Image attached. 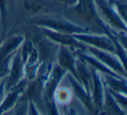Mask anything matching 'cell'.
<instances>
[{
  "label": "cell",
  "instance_id": "obj_7",
  "mask_svg": "<svg viewBox=\"0 0 127 115\" xmlns=\"http://www.w3.org/2000/svg\"><path fill=\"white\" fill-rule=\"evenodd\" d=\"M40 30L43 36L47 38L49 40L57 44L58 45L66 46L73 51H86L87 46L83 43L79 42L71 34L55 32V31H51L47 28H43V27H40Z\"/></svg>",
  "mask_w": 127,
  "mask_h": 115
},
{
  "label": "cell",
  "instance_id": "obj_4",
  "mask_svg": "<svg viewBox=\"0 0 127 115\" xmlns=\"http://www.w3.org/2000/svg\"><path fill=\"white\" fill-rule=\"evenodd\" d=\"M20 52L24 62L25 79L31 81L36 77L41 65L38 52L33 42L26 39L20 46Z\"/></svg>",
  "mask_w": 127,
  "mask_h": 115
},
{
  "label": "cell",
  "instance_id": "obj_2",
  "mask_svg": "<svg viewBox=\"0 0 127 115\" xmlns=\"http://www.w3.org/2000/svg\"><path fill=\"white\" fill-rule=\"evenodd\" d=\"M94 2L100 18L110 28L126 33V21L119 15L111 0H94Z\"/></svg>",
  "mask_w": 127,
  "mask_h": 115
},
{
  "label": "cell",
  "instance_id": "obj_18",
  "mask_svg": "<svg viewBox=\"0 0 127 115\" xmlns=\"http://www.w3.org/2000/svg\"><path fill=\"white\" fill-rule=\"evenodd\" d=\"M72 99V91L67 87L58 86L55 91L53 99L58 106L65 107L70 104Z\"/></svg>",
  "mask_w": 127,
  "mask_h": 115
},
{
  "label": "cell",
  "instance_id": "obj_22",
  "mask_svg": "<svg viewBox=\"0 0 127 115\" xmlns=\"http://www.w3.org/2000/svg\"><path fill=\"white\" fill-rule=\"evenodd\" d=\"M44 109L47 115H61L59 108L54 99L50 101H45L44 103Z\"/></svg>",
  "mask_w": 127,
  "mask_h": 115
},
{
  "label": "cell",
  "instance_id": "obj_17",
  "mask_svg": "<svg viewBox=\"0 0 127 115\" xmlns=\"http://www.w3.org/2000/svg\"><path fill=\"white\" fill-rule=\"evenodd\" d=\"M102 78L104 87L106 89L126 94V78L111 76L107 74H102Z\"/></svg>",
  "mask_w": 127,
  "mask_h": 115
},
{
  "label": "cell",
  "instance_id": "obj_10",
  "mask_svg": "<svg viewBox=\"0 0 127 115\" xmlns=\"http://www.w3.org/2000/svg\"><path fill=\"white\" fill-rule=\"evenodd\" d=\"M76 52L73 50L66 47V46H58V52L56 56L57 65L59 66L67 73L72 75L77 79L76 73V61H77Z\"/></svg>",
  "mask_w": 127,
  "mask_h": 115
},
{
  "label": "cell",
  "instance_id": "obj_14",
  "mask_svg": "<svg viewBox=\"0 0 127 115\" xmlns=\"http://www.w3.org/2000/svg\"><path fill=\"white\" fill-rule=\"evenodd\" d=\"M92 77V98L93 101L94 107H95V115L101 111V108L104 104V92H105V87H104V82H103L102 74L94 68L91 67Z\"/></svg>",
  "mask_w": 127,
  "mask_h": 115
},
{
  "label": "cell",
  "instance_id": "obj_19",
  "mask_svg": "<svg viewBox=\"0 0 127 115\" xmlns=\"http://www.w3.org/2000/svg\"><path fill=\"white\" fill-rule=\"evenodd\" d=\"M24 11L29 15H36L47 7L46 0H22Z\"/></svg>",
  "mask_w": 127,
  "mask_h": 115
},
{
  "label": "cell",
  "instance_id": "obj_26",
  "mask_svg": "<svg viewBox=\"0 0 127 115\" xmlns=\"http://www.w3.org/2000/svg\"><path fill=\"white\" fill-rule=\"evenodd\" d=\"M64 110L65 111H64V115H78L76 110L72 107H67V106H65Z\"/></svg>",
  "mask_w": 127,
  "mask_h": 115
},
{
  "label": "cell",
  "instance_id": "obj_21",
  "mask_svg": "<svg viewBox=\"0 0 127 115\" xmlns=\"http://www.w3.org/2000/svg\"><path fill=\"white\" fill-rule=\"evenodd\" d=\"M108 90V89H107ZM108 92L111 93V95L112 96V98L114 99V100L117 102V104L124 110L126 112L127 109V99H126V94L121 93V92H113V91L108 90Z\"/></svg>",
  "mask_w": 127,
  "mask_h": 115
},
{
  "label": "cell",
  "instance_id": "obj_1",
  "mask_svg": "<svg viewBox=\"0 0 127 115\" xmlns=\"http://www.w3.org/2000/svg\"><path fill=\"white\" fill-rule=\"evenodd\" d=\"M32 23L39 28L43 27L55 32L71 34V35L90 32V30L87 27H83L63 17L56 16V15H44L38 17Z\"/></svg>",
  "mask_w": 127,
  "mask_h": 115
},
{
  "label": "cell",
  "instance_id": "obj_8",
  "mask_svg": "<svg viewBox=\"0 0 127 115\" xmlns=\"http://www.w3.org/2000/svg\"><path fill=\"white\" fill-rule=\"evenodd\" d=\"M75 38L79 42L83 43L86 46L97 48V49L104 50V51H109V52L115 54V48L112 41L109 37L105 34H97V33H80L74 34Z\"/></svg>",
  "mask_w": 127,
  "mask_h": 115
},
{
  "label": "cell",
  "instance_id": "obj_20",
  "mask_svg": "<svg viewBox=\"0 0 127 115\" xmlns=\"http://www.w3.org/2000/svg\"><path fill=\"white\" fill-rule=\"evenodd\" d=\"M11 0H0V19L2 20L4 32L6 29Z\"/></svg>",
  "mask_w": 127,
  "mask_h": 115
},
{
  "label": "cell",
  "instance_id": "obj_11",
  "mask_svg": "<svg viewBox=\"0 0 127 115\" xmlns=\"http://www.w3.org/2000/svg\"><path fill=\"white\" fill-rule=\"evenodd\" d=\"M27 83L28 81L25 78L16 86L6 92L4 99L0 103V115L5 114L13 108H15L26 88Z\"/></svg>",
  "mask_w": 127,
  "mask_h": 115
},
{
  "label": "cell",
  "instance_id": "obj_9",
  "mask_svg": "<svg viewBox=\"0 0 127 115\" xmlns=\"http://www.w3.org/2000/svg\"><path fill=\"white\" fill-rule=\"evenodd\" d=\"M25 78V67L24 62L20 52V47L16 51L15 54L13 55L11 63V68L8 73L7 77L5 78V89L6 92L10 89L16 86L19 84L22 80Z\"/></svg>",
  "mask_w": 127,
  "mask_h": 115
},
{
  "label": "cell",
  "instance_id": "obj_15",
  "mask_svg": "<svg viewBox=\"0 0 127 115\" xmlns=\"http://www.w3.org/2000/svg\"><path fill=\"white\" fill-rule=\"evenodd\" d=\"M76 73L77 80H78L79 83L85 87V90L89 93H91L92 86V77L91 68L79 57L77 58L76 61Z\"/></svg>",
  "mask_w": 127,
  "mask_h": 115
},
{
  "label": "cell",
  "instance_id": "obj_6",
  "mask_svg": "<svg viewBox=\"0 0 127 115\" xmlns=\"http://www.w3.org/2000/svg\"><path fill=\"white\" fill-rule=\"evenodd\" d=\"M86 51L93 57H95L96 59H98L99 61H101L103 64L105 65L108 68H110L115 73H117L119 76L126 78L125 66L122 64V62L116 56V54L104 51V50L91 47V46H87Z\"/></svg>",
  "mask_w": 127,
  "mask_h": 115
},
{
  "label": "cell",
  "instance_id": "obj_13",
  "mask_svg": "<svg viewBox=\"0 0 127 115\" xmlns=\"http://www.w3.org/2000/svg\"><path fill=\"white\" fill-rule=\"evenodd\" d=\"M68 78V81L70 82V85L71 86V91L72 93L77 97V99L80 101L84 107L87 110L91 115H95V107H94L93 101H92V98L91 93H89L85 87L79 83L78 80H77L70 73H66L65 75Z\"/></svg>",
  "mask_w": 127,
  "mask_h": 115
},
{
  "label": "cell",
  "instance_id": "obj_24",
  "mask_svg": "<svg viewBox=\"0 0 127 115\" xmlns=\"http://www.w3.org/2000/svg\"><path fill=\"white\" fill-rule=\"evenodd\" d=\"M27 115H43L41 111L32 102H28Z\"/></svg>",
  "mask_w": 127,
  "mask_h": 115
},
{
  "label": "cell",
  "instance_id": "obj_5",
  "mask_svg": "<svg viewBox=\"0 0 127 115\" xmlns=\"http://www.w3.org/2000/svg\"><path fill=\"white\" fill-rule=\"evenodd\" d=\"M77 17L89 23L99 27V24L103 21L97 12L94 0H77L76 4L71 7Z\"/></svg>",
  "mask_w": 127,
  "mask_h": 115
},
{
  "label": "cell",
  "instance_id": "obj_3",
  "mask_svg": "<svg viewBox=\"0 0 127 115\" xmlns=\"http://www.w3.org/2000/svg\"><path fill=\"white\" fill-rule=\"evenodd\" d=\"M25 40V38L23 35L15 34L0 44V80L7 77L13 55Z\"/></svg>",
  "mask_w": 127,
  "mask_h": 115
},
{
  "label": "cell",
  "instance_id": "obj_16",
  "mask_svg": "<svg viewBox=\"0 0 127 115\" xmlns=\"http://www.w3.org/2000/svg\"><path fill=\"white\" fill-rule=\"evenodd\" d=\"M97 115H127L126 112L124 111L114 100L108 90L105 88L104 92V104L101 108V111Z\"/></svg>",
  "mask_w": 127,
  "mask_h": 115
},
{
  "label": "cell",
  "instance_id": "obj_28",
  "mask_svg": "<svg viewBox=\"0 0 127 115\" xmlns=\"http://www.w3.org/2000/svg\"><path fill=\"white\" fill-rule=\"evenodd\" d=\"M6 114H7V113H5V114H3V115H6Z\"/></svg>",
  "mask_w": 127,
  "mask_h": 115
},
{
  "label": "cell",
  "instance_id": "obj_12",
  "mask_svg": "<svg viewBox=\"0 0 127 115\" xmlns=\"http://www.w3.org/2000/svg\"><path fill=\"white\" fill-rule=\"evenodd\" d=\"M66 72L62 69L59 66L54 65L51 68V71L48 76L44 84V103L45 101H50L53 99L55 91L61 84V81L66 75Z\"/></svg>",
  "mask_w": 127,
  "mask_h": 115
},
{
  "label": "cell",
  "instance_id": "obj_23",
  "mask_svg": "<svg viewBox=\"0 0 127 115\" xmlns=\"http://www.w3.org/2000/svg\"><path fill=\"white\" fill-rule=\"evenodd\" d=\"M27 108H28V102H25V101L19 102L15 106V110L12 114L9 115H27Z\"/></svg>",
  "mask_w": 127,
  "mask_h": 115
},
{
  "label": "cell",
  "instance_id": "obj_27",
  "mask_svg": "<svg viewBox=\"0 0 127 115\" xmlns=\"http://www.w3.org/2000/svg\"><path fill=\"white\" fill-rule=\"evenodd\" d=\"M57 1H58V2L62 3V4H65V5H67V6H70V7L74 5L77 2V0H57Z\"/></svg>",
  "mask_w": 127,
  "mask_h": 115
},
{
  "label": "cell",
  "instance_id": "obj_25",
  "mask_svg": "<svg viewBox=\"0 0 127 115\" xmlns=\"http://www.w3.org/2000/svg\"><path fill=\"white\" fill-rule=\"evenodd\" d=\"M5 93H6V89H5V78H4L0 80V103L3 100Z\"/></svg>",
  "mask_w": 127,
  "mask_h": 115
}]
</instances>
